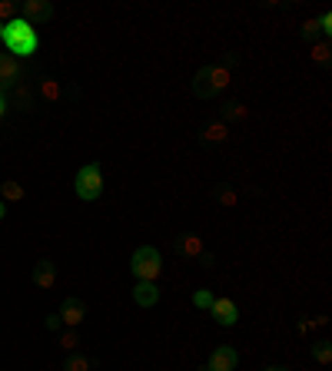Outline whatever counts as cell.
<instances>
[{"instance_id":"cell-1","label":"cell","mask_w":332,"mask_h":371,"mask_svg":"<svg viewBox=\"0 0 332 371\" xmlns=\"http://www.w3.org/2000/svg\"><path fill=\"white\" fill-rule=\"evenodd\" d=\"M0 44L7 46V53L10 57H31L37 53V46H40V37H37V27H31L27 20H10L7 27H3V40Z\"/></svg>"},{"instance_id":"cell-2","label":"cell","mask_w":332,"mask_h":371,"mask_svg":"<svg viewBox=\"0 0 332 371\" xmlns=\"http://www.w3.org/2000/svg\"><path fill=\"white\" fill-rule=\"evenodd\" d=\"M130 272L136 275V282H156L160 272H163V255L153 245H140L130 259Z\"/></svg>"},{"instance_id":"cell-3","label":"cell","mask_w":332,"mask_h":371,"mask_svg":"<svg viewBox=\"0 0 332 371\" xmlns=\"http://www.w3.org/2000/svg\"><path fill=\"white\" fill-rule=\"evenodd\" d=\"M74 189H76V196L87 199V202L100 199V196H103V173H100V166L97 163L80 166V173H76V179H74Z\"/></svg>"},{"instance_id":"cell-4","label":"cell","mask_w":332,"mask_h":371,"mask_svg":"<svg viewBox=\"0 0 332 371\" xmlns=\"http://www.w3.org/2000/svg\"><path fill=\"white\" fill-rule=\"evenodd\" d=\"M53 17V3L50 0H24L20 3V20H27L31 27H40Z\"/></svg>"},{"instance_id":"cell-5","label":"cell","mask_w":332,"mask_h":371,"mask_svg":"<svg viewBox=\"0 0 332 371\" xmlns=\"http://www.w3.org/2000/svg\"><path fill=\"white\" fill-rule=\"evenodd\" d=\"M210 315L216 318V325H223V328H233L236 322H240V309H236V302L233 298H213V305H210Z\"/></svg>"},{"instance_id":"cell-6","label":"cell","mask_w":332,"mask_h":371,"mask_svg":"<svg viewBox=\"0 0 332 371\" xmlns=\"http://www.w3.org/2000/svg\"><path fill=\"white\" fill-rule=\"evenodd\" d=\"M176 252L183 255V259H206L210 262V255H206V242L197 236V232H183L180 239H176Z\"/></svg>"},{"instance_id":"cell-7","label":"cell","mask_w":332,"mask_h":371,"mask_svg":"<svg viewBox=\"0 0 332 371\" xmlns=\"http://www.w3.org/2000/svg\"><path fill=\"white\" fill-rule=\"evenodd\" d=\"M240 365V355H236V348L233 345H219L216 352L210 355V365H206V371H233Z\"/></svg>"},{"instance_id":"cell-8","label":"cell","mask_w":332,"mask_h":371,"mask_svg":"<svg viewBox=\"0 0 332 371\" xmlns=\"http://www.w3.org/2000/svg\"><path fill=\"white\" fill-rule=\"evenodd\" d=\"M20 83V60L10 53H0V93Z\"/></svg>"},{"instance_id":"cell-9","label":"cell","mask_w":332,"mask_h":371,"mask_svg":"<svg viewBox=\"0 0 332 371\" xmlns=\"http://www.w3.org/2000/svg\"><path fill=\"white\" fill-rule=\"evenodd\" d=\"M57 315H60V322L67 328H76L83 318H87V305H83L80 298H63V305H60V312Z\"/></svg>"},{"instance_id":"cell-10","label":"cell","mask_w":332,"mask_h":371,"mask_svg":"<svg viewBox=\"0 0 332 371\" xmlns=\"http://www.w3.org/2000/svg\"><path fill=\"white\" fill-rule=\"evenodd\" d=\"M33 285H37V288H44V292H50V288H53V285H57V266H53V262H37V266H33Z\"/></svg>"},{"instance_id":"cell-11","label":"cell","mask_w":332,"mask_h":371,"mask_svg":"<svg viewBox=\"0 0 332 371\" xmlns=\"http://www.w3.org/2000/svg\"><path fill=\"white\" fill-rule=\"evenodd\" d=\"M133 302L140 305V309H153V305L160 302V285L156 282H136Z\"/></svg>"},{"instance_id":"cell-12","label":"cell","mask_w":332,"mask_h":371,"mask_svg":"<svg viewBox=\"0 0 332 371\" xmlns=\"http://www.w3.org/2000/svg\"><path fill=\"white\" fill-rule=\"evenodd\" d=\"M226 139H229V123H223V119H216V123H210L203 130V143H226Z\"/></svg>"},{"instance_id":"cell-13","label":"cell","mask_w":332,"mask_h":371,"mask_svg":"<svg viewBox=\"0 0 332 371\" xmlns=\"http://www.w3.org/2000/svg\"><path fill=\"white\" fill-rule=\"evenodd\" d=\"M193 93H197L199 100H210V96H216V89H213V83H210L206 67H203V70H197V76H193Z\"/></svg>"},{"instance_id":"cell-14","label":"cell","mask_w":332,"mask_h":371,"mask_svg":"<svg viewBox=\"0 0 332 371\" xmlns=\"http://www.w3.org/2000/svg\"><path fill=\"white\" fill-rule=\"evenodd\" d=\"M206 74H210V83H213V89L219 93V89H226L229 87V80H233V74H229V67H206Z\"/></svg>"},{"instance_id":"cell-15","label":"cell","mask_w":332,"mask_h":371,"mask_svg":"<svg viewBox=\"0 0 332 371\" xmlns=\"http://www.w3.org/2000/svg\"><path fill=\"white\" fill-rule=\"evenodd\" d=\"M24 186H20V182H14V179H7V182H3V186H0V199H3V202H20V199H24Z\"/></svg>"},{"instance_id":"cell-16","label":"cell","mask_w":332,"mask_h":371,"mask_svg":"<svg viewBox=\"0 0 332 371\" xmlns=\"http://www.w3.org/2000/svg\"><path fill=\"white\" fill-rule=\"evenodd\" d=\"M63 371H90V358L70 352V358L63 361Z\"/></svg>"},{"instance_id":"cell-17","label":"cell","mask_w":332,"mask_h":371,"mask_svg":"<svg viewBox=\"0 0 332 371\" xmlns=\"http://www.w3.org/2000/svg\"><path fill=\"white\" fill-rule=\"evenodd\" d=\"M213 292L210 288H197V292H193V305H197L199 312H210V305H213Z\"/></svg>"},{"instance_id":"cell-18","label":"cell","mask_w":332,"mask_h":371,"mask_svg":"<svg viewBox=\"0 0 332 371\" xmlns=\"http://www.w3.org/2000/svg\"><path fill=\"white\" fill-rule=\"evenodd\" d=\"M249 117V110L242 103H226V110H223V123H229V119H246Z\"/></svg>"},{"instance_id":"cell-19","label":"cell","mask_w":332,"mask_h":371,"mask_svg":"<svg viewBox=\"0 0 332 371\" xmlns=\"http://www.w3.org/2000/svg\"><path fill=\"white\" fill-rule=\"evenodd\" d=\"M17 17H20V7L10 3V0H3V3H0V24H10V20H17Z\"/></svg>"},{"instance_id":"cell-20","label":"cell","mask_w":332,"mask_h":371,"mask_svg":"<svg viewBox=\"0 0 332 371\" xmlns=\"http://www.w3.org/2000/svg\"><path fill=\"white\" fill-rule=\"evenodd\" d=\"M316 361L322 365V368H329V365H332V348H329V342H319L316 345Z\"/></svg>"},{"instance_id":"cell-21","label":"cell","mask_w":332,"mask_h":371,"mask_svg":"<svg viewBox=\"0 0 332 371\" xmlns=\"http://www.w3.org/2000/svg\"><path fill=\"white\" fill-rule=\"evenodd\" d=\"M40 93H44L47 100H60V83H57V80H44Z\"/></svg>"},{"instance_id":"cell-22","label":"cell","mask_w":332,"mask_h":371,"mask_svg":"<svg viewBox=\"0 0 332 371\" xmlns=\"http://www.w3.org/2000/svg\"><path fill=\"white\" fill-rule=\"evenodd\" d=\"M313 60H316V63H329V44H316V46H313Z\"/></svg>"},{"instance_id":"cell-23","label":"cell","mask_w":332,"mask_h":371,"mask_svg":"<svg viewBox=\"0 0 332 371\" xmlns=\"http://www.w3.org/2000/svg\"><path fill=\"white\" fill-rule=\"evenodd\" d=\"M60 345L67 348V352H76V345H80L76 331H63V335H60Z\"/></svg>"},{"instance_id":"cell-24","label":"cell","mask_w":332,"mask_h":371,"mask_svg":"<svg viewBox=\"0 0 332 371\" xmlns=\"http://www.w3.org/2000/svg\"><path fill=\"white\" fill-rule=\"evenodd\" d=\"M316 24H319V30H322V33H332V14H329V10H326V14L319 17Z\"/></svg>"},{"instance_id":"cell-25","label":"cell","mask_w":332,"mask_h":371,"mask_svg":"<svg viewBox=\"0 0 332 371\" xmlns=\"http://www.w3.org/2000/svg\"><path fill=\"white\" fill-rule=\"evenodd\" d=\"M57 328H63L60 315H57V312H50V315H47V331H57Z\"/></svg>"},{"instance_id":"cell-26","label":"cell","mask_w":332,"mask_h":371,"mask_svg":"<svg viewBox=\"0 0 332 371\" xmlns=\"http://www.w3.org/2000/svg\"><path fill=\"white\" fill-rule=\"evenodd\" d=\"M219 202H223V206H236V193H223L219 196Z\"/></svg>"},{"instance_id":"cell-27","label":"cell","mask_w":332,"mask_h":371,"mask_svg":"<svg viewBox=\"0 0 332 371\" xmlns=\"http://www.w3.org/2000/svg\"><path fill=\"white\" fill-rule=\"evenodd\" d=\"M316 30H319V24H316V20H309V24H306V30H302V37H313Z\"/></svg>"},{"instance_id":"cell-28","label":"cell","mask_w":332,"mask_h":371,"mask_svg":"<svg viewBox=\"0 0 332 371\" xmlns=\"http://www.w3.org/2000/svg\"><path fill=\"white\" fill-rule=\"evenodd\" d=\"M3 216H7V202L0 199V223H3Z\"/></svg>"},{"instance_id":"cell-29","label":"cell","mask_w":332,"mask_h":371,"mask_svg":"<svg viewBox=\"0 0 332 371\" xmlns=\"http://www.w3.org/2000/svg\"><path fill=\"white\" fill-rule=\"evenodd\" d=\"M7 113V100H3V93H0V117Z\"/></svg>"},{"instance_id":"cell-30","label":"cell","mask_w":332,"mask_h":371,"mask_svg":"<svg viewBox=\"0 0 332 371\" xmlns=\"http://www.w3.org/2000/svg\"><path fill=\"white\" fill-rule=\"evenodd\" d=\"M266 371H286V368H279V365H272V368H266Z\"/></svg>"},{"instance_id":"cell-31","label":"cell","mask_w":332,"mask_h":371,"mask_svg":"<svg viewBox=\"0 0 332 371\" xmlns=\"http://www.w3.org/2000/svg\"><path fill=\"white\" fill-rule=\"evenodd\" d=\"M3 27H7V24H0V40H3Z\"/></svg>"},{"instance_id":"cell-32","label":"cell","mask_w":332,"mask_h":371,"mask_svg":"<svg viewBox=\"0 0 332 371\" xmlns=\"http://www.w3.org/2000/svg\"><path fill=\"white\" fill-rule=\"evenodd\" d=\"M0 119H3V117H0Z\"/></svg>"}]
</instances>
